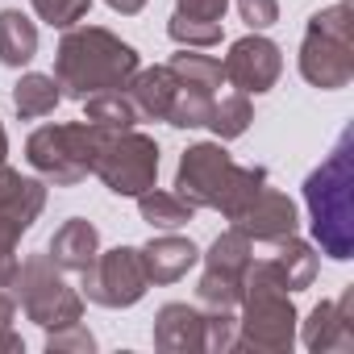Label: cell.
Wrapping results in <instances>:
<instances>
[{
	"label": "cell",
	"mask_w": 354,
	"mask_h": 354,
	"mask_svg": "<svg viewBox=\"0 0 354 354\" xmlns=\"http://www.w3.org/2000/svg\"><path fill=\"white\" fill-rule=\"evenodd\" d=\"M138 67H142L138 50L104 26H71L55 50V80L63 96L71 100H88L96 92L125 88Z\"/></svg>",
	"instance_id": "1"
},
{
	"label": "cell",
	"mask_w": 354,
	"mask_h": 354,
	"mask_svg": "<svg viewBox=\"0 0 354 354\" xmlns=\"http://www.w3.org/2000/svg\"><path fill=\"white\" fill-rule=\"evenodd\" d=\"M304 205L321 254L354 259V133L346 129L329 158L304 180Z\"/></svg>",
	"instance_id": "2"
},
{
	"label": "cell",
	"mask_w": 354,
	"mask_h": 354,
	"mask_svg": "<svg viewBox=\"0 0 354 354\" xmlns=\"http://www.w3.org/2000/svg\"><path fill=\"white\" fill-rule=\"evenodd\" d=\"M267 184L263 167H242L221 142H196L180 154L175 167V192L192 209H217L234 217L259 188Z\"/></svg>",
	"instance_id": "3"
},
{
	"label": "cell",
	"mask_w": 354,
	"mask_h": 354,
	"mask_svg": "<svg viewBox=\"0 0 354 354\" xmlns=\"http://www.w3.org/2000/svg\"><path fill=\"white\" fill-rule=\"evenodd\" d=\"M296 325H300V313L292 304V292L279 283V275L271 271L267 259H250L242 304H238L234 350H242V354H288L296 346Z\"/></svg>",
	"instance_id": "4"
},
{
	"label": "cell",
	"mask_w": 354,
	"mask_h": 354,
	"mask_svg": "<svg viewBox=\"0 0 354 354\" xmlns=\"http://www.w3.org/2000/svg\"><path fill=\"white\" fill-rule=\"evenodd\" d=\"M300 75L321 92H337L354 80V9L346 0L308 17L300 42Z\"/></svg>",
	"instance_id": "5"
},
{
	"label": "cell",
	"mask_w": 354,
	"mask_h": 354,
	"mask_svg": "<svg viewBox=\"0 0 354 354\" xmlns=\"http://www.w3.org/2000/svg\"><path fill=\"white\" fill-rule=\"evenodd\" d=\"M104 129H96L92 121H59V125H42L30 133L26 142V158L30 167L55 188H71L80 180H88L96 154L104 146Z\"/></svg>",
	"instance_id": "6"
},
{
	"label": "cell",
	"mask_w": 354,
	"mask_h": 354,
	"mask_svg": "<svg viewBox=\"0 0 354 354\" xmlns=\"http://www.w3.org/2000/svg\"><path fill=\"white\" fill-rule=\"evenodd\" d=\"M9 292L17 296V304L26 308V317L38 329H59V325H71L84 317V292H75L67 283V271L50 254L21 259Z\"/></svg>",
	"instance_id": "7"
},
{
	"label": "cell",
	"mask_w": 354,
	"mask_h": 354,
	"mask_svg": "<svg viewBox=\"0 0 354 354\" xmlns=\"http://www.w3.org/2000/svg\"><path fill=\"white\" fill-rule=\"evenodd\" d=\"M92 175L113 196H133L138 201L158 180V142L150 133H138V129L109 133L100 154H96Z\"/></svg>",
	"instance_id": "8"
},
{
	"label": "cell",
	"mask_w": 354,
	"mask_h": 354,
	"mask_svg": "<svg viewBox=\"0 0 354 354\" xmlns=\"http://www.w3.org/2000/svg\"><path fill=\"white\" fill-rule=\"evenodd\" d=\"M84 283V300L100 304V308H133L150 279H146V267H142V250L138 246H113V250H100L92 259V267L80 275Z\"/></svg>",
	"instance_id": "9"
},
{
	"label": "cell",
	"mask_w": 354,
	"mask_h": 354,
	"mask_svg": "<svg viewBox=\"0 0 354 354\" xmlns=\"http://www.w3.org/2000/svg\"><path fill=\"white\" fill-rule=\"evenodd\" d=\"M250 259H254V242L242 238L238 230H225L205 254V275L196 283L201 308H230V313H238Z\"/></svg>",
	"instance_id": "10"
},
{
	"label": "cell",
	"mask_w": 354,
	"mask_h": 354,
	"mask_svg": "<svg viewBox=\"0 0 354 354\" xmlns=\"http://www.w3.org/2000/svg\"><path fill=\"white\" fill-rule=\"evenodd\" d=\"M221 71H225V84H234V92H246V96H263L279 84L283 75V55L271 38H263L259 30H250L246 38L230 42V55L221 59Z\"/></svg>",
	"instance_id": "11"
},
{
	"label": "cell",
	"mask_w": 354,
	"mask_h": 354,
	"mask_svg": "<svg viewBox=\"0 0 354 354\" xmlns=\"http://www.w3.org/2000/svg\"><path fill=\"white\" fill-rule=\"evenodd\" d=\"M296 225H300L296 205H292L279 188H271V184H263V188L230 217V230H238L242 238L263 242V246H271V242H279V238H292Z\"/></svg>",
	"instance_id": "12"
},
{
	"label": "cell",
	"mask_w": 354,
	"mask_h": 354,
	"mask_svg": "<svg viewBox=\"0 0 354 354\" xmlns=\"http://www.w3.org/2000/svg\"><path fill=\"white\" fill-rule=\"evenodd\" d=\"M296 337L313 354H346V350H354V288H346L342 300L313 304L308 321L296 325Z\"/></svg>",
	"instance_id": "13"
},
{
	"label": "cell",
	"mask_w": 354,
	"mask_h": 354,
	"mask_svg": "<svg viewBox=\"0 0 354 354\" xmlns=\"http://www.w3.org/2000/svg\"><path fill=\"white\" fill-rule=\"evenodd\" d=\"M154 346L162 354H205L209 333H205V308L171 300L154 313Z\"/></svg>",
	"instance_id": "14"
},
{
	"label": "cell",
	"mask_w": 354,
	"mask_h": 354,
	"mask_svg": "<svg viewBox=\"0 0 354 354\" xmlns=\"http://www.w3.org/2000/svg\"><path fill=\"white\" fill-rule=\"evenodd\" d=\"M142 250V267H146V279L150 283H175V279H184L196 263H201V250L192 238H180V234H171L162 230L158 238H150Z\"/></svg>",
	"instance_id": "15"
},
{
	"label": "cell",
	"mask_w": 354,
	"mask_h": 354,
	"mask_svg": "<svg viewBox=\"0 0 354 354\" xmlns=\"http://www.w3.org/2000/svg\"><path fill=\"white\" fill-rule=\"evenodd\" d=\"M133 109L142 121H167L171 104H175V92H180V80H175V71L162 63V67H138L133 80L125 84Z\"/></svg>",
	"instance_id": "16"
},
{
	"label": "cell",
	"mask_w": 354,
	"mask_h": 354,
	"mask_svg": "<svg viewBox=\"0 0 354 354\" xmlns=\"http://www.w3.org/2000/svg\"><path fill=\"white\" fill-rule=\"evenodd\" d=\"M46 254H50L67 275H84V271L92 267V259L100 254V230H96L92 221H84V217H71V221H63V225L55 230Z\"/></svg>",
	"instance_id": "17"
},
{
	"label": "cell",
	"mask_w": 354,
	"mask_h": 354,
	"mask_svg": "<svg viewBox=\"0 0 354 354\" xmlns=\"http://www.w3.org/2000/svg\"><path fill=\"white\" fill-rule=\"evenodd\" d=\"M267 263H271V271L279 275V283H283L292 296L304 292V288H313V279H317V250H313L308 242H300L296 234L271 242Z\"/></svg>",
	"instance_id": "18"
},
{
	"label": "cell",
	"mask_w": 354,
	"mask_h": 354,
	"mask_svg": "<svg viewBox=\"0 0 354 354\" xmlns=\"http://www.w3.org/2000/svg\"><path fill=\"white\" fill-rule=\"evenodd\" d=\"M63 100V88L55 75H42V71H26L17 84H13V109L17 117L26 121H38V117H50Z\"/></svg>",
	"instance_id": "19"
},
{
	"label": "cell",
	"mask_w": 354,
	"mask_h": 354,
	"mask_svg": "<svg viewBox=\"0 0 354 354\" xmlns=\"http://www.w3.org/2000/svg\"><path fill=\"white\" fill-rule=\"evenodd\" d=\"M80 104H84V121H92V125L104 129V133H121V129H133V125L142 121L125 88L96 92V96H88V100H80Z\"/></svg>",
	"instance_id": "20"
},
{
	"label": "cell",
	"mask_w": 354,
	"mask_h": 354,
	"mask_svg": "<svg viewBox=\"0 0 354 354\" xmlns=\"http://www.w3.org/2000/svg\"><path fill=\"white\" fill-rule=\"evenodd\" d=\"M38 55V26L21 9L0 13V63L5 67H26Z\"/></svg>",
	"instance_id": "21"
},
{
	"label": "cell",
	"mask_w": 354,
	"mask_h": 354,
	"mask_svg": "<svg viewBox=\"0 0 354 354\" xmlns=\"http://www.w3.org/2000/svg\"><path fill=\"white\" fill-rule=\"evenodd\" d=\"M138 213L150 230H184L196 217V209L180 192H162V188H146L138 196Z\"/></svg>",
	"instance_id": "22"
},
{
	"label": "cell",
	"mask_w": 354,
	"mask_h": 354,
	"mask_svg": "<svg viewBox=\"0 0 354 354\" xmlns=\"http://www.w3.org/2000/svg\"><path fill=\"white\" fill-rule=\"evenodd\" d=\"M250 121H254V104H250L246 92H225V96L217 92L205 125L217 133V142H234V138H242L250 129Z\"/></svg>",
	"instance_id": "23"
},
{
	"label": "cell",
	"mask_w": 354,
	"mask_h": 354,
	"mask_svg": "<svg viewBox=\"0 0 354 354\" xmlns=\"http://www.w3.org/2000/svg\"><path fill=\"white\" fill-rule=\"evenodd\" d=\"M171 71H175V80H180L184 88H201V92H221V84H225V71H221V59H213V55H201V50H192V46H184L180 55H171V63H167Z\"/></svg>",
	"instance_id": "24"
},
{
	"label": "cell",
	"mask_w": 354,
	"mask_h": 354,
	"mask_svg": "<svg viewBox=\"0 0 354 354\" xmlns=\"http://www.w3.org/2000/svg\"><path fill=\"white\" fill-rule=\"evenodd\" d=\"M167 34H171V42H180V46L205 50V46L221 42V21H196V17H184V13H171Z\"/></svg>",
	"instance_id": "25"
},
{
	"label": "cell",
	"mask_w": 354,
	"mask_h": 354,
	"mask_svg": "<svg viewBox=\"0 0 354 354\" xmlns=\"http://www.w3.org/2000/svg\"><path fill=\"white\" fill-rule=\"evenodd\" d=\"M30 5H34V13H38L50 30H71V26H80V21L88 17L92 0H30Z\"/></svg>",
	"instance_id": "26"
},
{
	"label": "cell",
	"mask_w": 354,
	"mask_h": 354,
	"mask_svg": "<svg viewBox=\"0 0 354 354\" xmlns=\"http://www.w3.org/2000/svg\"><path fill=\"white\" fill-rule=\"evenodd\" d=\"M46 350H50V354H92V350H96V337H92L80 321H71V325L46 329Z\"/></svg>",
	"instance_id": "27"
},
{
	"label": "cell",
	"mask_w": 354,
	"mask_h": 354,
	"mask_svg": "<svg viewBox=\"0 0 354 354\" xmlns=\"http://www.w3.org/2000/svg\"><path fill=\"white\" fill-rule=\"evenodd\" d=\"M13 317H17V296L9 288H0V354H21L26 350L21 333L13 329Z\"/></svg>",
	"instance_id": "28"
},
{
	"label": "cell",
	"mask_w": 354,
	"mask_h": 354,
	"mask_svg": "<svg viewBox=\"0 0 354 354\" xmlns=\"http://www.w3.org/2000/svg\"><path fill=\"white\" fill-rule=\"evenodd\" d=\"M238 13L250 30H271L279 21V0H238Z\"/></svg>",
	"instance_id": "29"
},
{
	"label": "cell",
	"mask_w": 354,
	"mask_h": 354,
	"mask_svg": "<svg viewBox=\"0 0 354 354\" xmlns=\"http://www.w3.org/2000/svg\"><path fill=\"white\" fill-rule=\"evenodd\" d=\"M230 0H175V13L196 17V21H225Z\"/></svg>",
	"instance_id": "30"
},
{
	"label": "cell",
	"mask_w": 354,
	"mask_h": 354,
	"mask_svg": "<svg viewBox=\"0 0 354 354\" xmlns=\"http://www.w3.org/2000/svg\"><path fill=\"white\" fill-rule=\"evenodd\" d=\"M104 5H109L113 13H121V17H133V13L146 9V0H104Z\"/></svg>",
	"instance_id": "31"
},
{
	"label": "cell",
	"mask_w": 354,
	"mask_h": 354,
	"mask_svg": "<svg viewBox=\"0 0 354 354\" xmlns=\"http://www.w3.org/2000/svg\"><path fill=\"white\" fill-rule=\"evenodd\" d=\"M5 154H9V133H5V121H0V162H5Z\"/></svg>",
	"instance_id": "32"
}]
</instances>
